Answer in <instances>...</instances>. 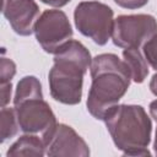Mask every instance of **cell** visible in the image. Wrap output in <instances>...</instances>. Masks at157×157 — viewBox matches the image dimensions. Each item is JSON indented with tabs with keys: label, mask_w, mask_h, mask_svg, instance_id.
<instances>
[{
	"label": "cell",
	"mask_w": 157,
	"mask_h": 157,
	"mask_svg": "<svg viewBox=\"0 0 157 157\" xmlns=\"http://www.w3.org/2000/svg\"><path fill=\"white\" fill-rule=\"evenodd\" d=\"M153 151L157 156V128H156V134H155V141H153Z\"/></svg>",
	"instance_id": "cell-21"
},
{
	"label": "cell",
	"mask_w": 157,
	"mask_h": 157,
	"mask_svg": "<svg viewBox=\"0 0 157 157\" xmlns=\"http://www.w3.org/2000/svg\"><path fill=\"white\" fill-rule=\"evenodd\" d=\"M33 33L42 49L49 54H55L74 34L66 13L56 9L45 10L39 15Z\"/></svg>",
	"instance_id": "cell-7"
},
{
	"label": "cell",
	"mask_w": 157,
	"mask_h": 157,
	"mask_svg": "<svg viewBox=\"0 0 157 157\" xmlns=\"http://www.w3.org/2000/svg\"><path fill=\"white\" fill-rule=\"evenodd\" d=\"M43 4L49 5L52 7H63L65 5H67L71 0H40Z\"/></svg>",
	"instance_id": "cell-18"
},
{
	"label": "cell",
	"mask_w": 157,
	"mask_h": 157,
	"mask_svg": "<svg viewBox=\"0 0 157 157\" xmlns=\"http://www.w3.org/2000/svg\"><path fill=\"white\" fill-rule=\"evenodd\" d=\"M31 98H43V92L40 81L36 76L28 75L23 76L17 83L13 97V105Z\"/></svg>",
	"instance_id": "cell-12"
},
{
	"label": "cell",
	"mask_w": 157,
	"mask_h": 157,
	"mask_svg": "<svg viewBox=\"0 0 157 157\" xmlns=\"http://www.w3.org/2000/svg\"><path fill=\"white\" fill-rule=\"evenodd\" d=\"M0 142H5L6 140L12 139L13 136L17 135L20 125L17 121V115L15 112V108H9V107H2L0 112Z\"/></svg>",
	"instance_id": "cell-13"
},
{
	"label": "cell",
	"mask_w": 157,
	"mask_h": 157,
	"mask_svg": "<svg viewBox=\"0 0 157 157\" xmlns=\"http://www.w3.org/2000/svg\"><path fill=\"white\" fill-rule=\"evenodd\" d=\"M47 155L56 156H90V147L86 141L66 124H58L56 129L47 144Z\"/></svg>",
	"instance_id": "cell-9"
},
{
	"label": "cell",
	"mask_w": 157,
	"mask_h": 157,
	"mask_svg": "<svg viewBox=\"0 0 157 157\" xmlns=\"http://www.w3.org/2000/svg\"><path fill=\"white\" fill-rule=\"evenodd\" d=\"M114 2L123 7V9H128V10H136V9H141L144 7L148 0H114Z\"/></svg>",
	"instance_id": "cell-16"
},
{
	"label": "cell",
	"mask_w": 157,
	"mask_h": 157,
	"mask_svg": "<svg viewBox=\"0 0 157 157\" xmlns=\"http://www.w3.org/2000/svg\"><path fill=\"white\" fill-rule=\"evenodd\" d=\"M74 22L78 32L98 45H105L112 38L114 12L99 1H81L74 11Z\"/></svg>",
	"instance_id": "cell-4"
},
{
	"label": "cell",
	"mask_w": 157,
	"mask_h": 157,
	"mask_svg": "<svg viewBox=\"0 0 157 157\" xmlns=\"http://www.w3.org/2000/svg\"><path fill=\"white\" fill-rule=\"evenodd\" d=\"M123 60L126 63L131 81L135 83H142L148 75V63L144 56L140 48H126L123 50Z\"/></svg>",
	"instance_id": "cell-11"
},
{
	"label": "cell",
	"mask_w": 157,
	"mask_h": 157,
	"mask_svg": "<svg viewBox=\"0 0 157 157\" xmlns=\"http://www.w3.org/2000/svg\"><path fill=\"white\" fill-rule=\"evenodd\" d=\"M92 83L87 96V110L98 120H103L125 96L131 81V74L123 59L105 53L92 59L90 67Z\"/></svg>",
	"instance_id": "cell-1"
},
{
	"label": "cell",
	"mask_w": 157,
	"mask_h": 157,
	"mask_svg": "<svg viewBox=\"0 0 157 157\" xmlns=\"http://www.w3.org/2000/svg\"><path fill=\"white\" fill-rule=\"evenodd\" d=\"M107 130L124 156H150L152 121L139 104H117L105 118Z\"/></svg>",
	"instance_id": "cell-3"
},
{
	"label": "cell",
	"mask_w": 157,
	"mask_h": 157,
	"mask_svg": "<svg viewBox=\"0 0 157 157\" xmlns=\"http://www.w3.org/2000/svg\"><path fill=\"white\" fill-rule=\"evenodd\" d=\"M0 92H1V108L6 107L10 103L11 99V93H12V85L11 82H6V83H0Z\"/></svg>",
	"instance_id": "cell-17"
},
{
	"label": "cell",
	"mask_w": 157,
	"mask_h": 157,
	"mask_svg": "<svg viewBox=\"0 0 157 157\" xmlns=\"http://www.w3.org/2000/svg\"><path fill=\"white\" fill-rule=\"evenodd\" d=\"M47 155V147L40 136L34 134H25L18 137L6 151L7 157L18 156H36L42 157Z\"/></svg>",
	"instance_id": "cell-10"
},
{
	"label": "cell",
	"mask_w": 157,
	"mask_h": 157,
	"mask_svg": "<svg viewBox=\"0 0 157 157\" xmlns=\"http://www.w3.org/2000/svg\"><path fill=\"white\" fill-rule=\"evenodd\" d=\"M150 114H151V117L157 121V99H155V101H152L151 103H150Z\"/></svg>",
	"instance_id": "cell-20"
},
{
	"label": "cell",
	"mask_w": 157,
	"mask_h": 157,
	"mask_svg": "<svg viewBox=\"0 0 157 157\" xmlns=\"http://www.w3.org/2000/svg\"><path fill=\"white\" fill-rule=\"evenodd\" d=\"M2 15L18 36H31L39 17V7L34 0H2Z\"/></svg>",
	"instance_id": "cell-8"
},
{
	"label": "cell",
	"mask_w": 157,
	"mask_h": 157,
	"mask_svg": "<svg viewBox=\"0 0 157 157\" xmlns=\"http://www.w3.org/2000/svg\"><path fill=\"white\" fill-rule=\"evenodd\" d=\"M88 49L78 40L70 39L55 54L48 74L49 91L56 102L75 105L81 102L83 77L91 67Z\"/></svg>",
	"instance_id": "cell-2"
},
{
	"label": "cell",
	"mask_w": 157,
	"mask_h": 157,
	"mask_svg": "<svg viewBox=\"0 0 157 157\" xmlns=\"http://www.w3.org/2000/svg\"><path fill=\"white\" fill-rule=\"evenodd\" d=\"M20 130L25 134H34L45 144L52 139L56 129V118L50 105L43 98H31L13 105Z\"/></svg>",
	"instance_id": "cell-5"
},
{
	"label": "cell",
	"mask_w": 157,
	"mask_h": 157,
	"mask_svg": "<svg viewBox=\"0 0 157 157\" xmlns=\"http://www.w3.org/2000/svg\"><path fill=\"white\" fill-rule=\"evenodd\" d=\"M157 32V20L148 13L120 15L114 20L112 40L114 45L126 48H142L145 42Z\"/></svg>",
	"instance_id": "cell-6"
},
{
	"label": "cell",
	"mask_w": 157,
	"mask_h": 157,
	"mask_svg": "<svg viewBox=\"0 0 157 157\" xmlns=\"http://www.w3.org/2000/svg\"><path fill=\"white\" fill-rule=\"evenodd\" d=\"M148 87H150V91L157 97V72L151 77V81H150Z\"/></svg>",
	"instance_id": "cell-19"
},
{
	"label": "cell",
	"mask_w": 157,
	"mask_h": 157,
	"mask_svg": "<svg viewBox=\"0 0 157 157\" xmlns=\"http://www.w3.org/2000/svg\"><path fill=\"white\" fill-rule=\"evenodd\" d=\"M142 53L148 65L157 71V32L145 42L142 45Z\"/></svg>",
	"instance_id": "cell-14"
},
{
	"label": "cell",
	"mask_w": 157,
	"mask_h": 157,
	"mask_svg": "<svg viewBox=\"0 0 157 157\" xmlns=\"http://www.w3.org/2000/svg\"><path fill=\"white\" fill-rule=\"evenodd\" d=\"M15 75H16V64L11 59L2 56L0 60V83L11 82Z\"/></svg>",
	"instance_id": "cell-15"
}]
</instances>
